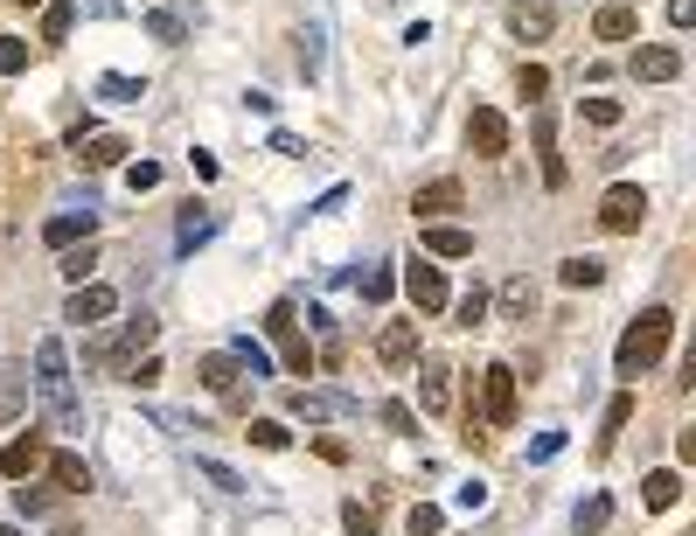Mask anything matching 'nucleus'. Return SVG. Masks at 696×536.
<instances>
[{"mask_svg":"<svg viewBox=\"0 0 696 536\" xmlns=\"http://www.w3.org/2000/svg\"><path fill=\"white\" fill-rule=\"evenodd\" d=\"M36 397H42V412L57 418L63 432H84V397H77L63 335H42V342H36Z\"/></svg>","mask_w":696,"mask_h":536,"instance_id":"f257e3e1","label":"nucleus"},{"mask_svg":"<svg viewBox=\"0 0 696 536\" xmlns=\"http://www.w3.org/2000/svg\"><path fill=\"white\" fill-rule=\"evenodd\" d=\"M668 342H676V314H668V306H648L640 321H627L621 348H613V370H621V376H648L668 355Z\"/></svg>","mask_w":696,"mask_h":536,"instance_id":"f03ea898","label":"nucleus"},{"mask_svg":"<svg viewBox=\"0 0 696 536\" xmlns=\"http://www.w3.org/2000/svg\"><path fill=\"white\" fill-rule=\"evenodd\" d=\"M474 391H481V412H474V418H481L487 432H508V425H515V370H508V363H487V370L474 376Z\"/></svg>","mask_w":696,"mask_h":536,"instance_id":"7ed1b4c3","label":"nucleus"},{"mask_svg":"<svg viewBox=\"0 0 696 536\" xmlns=\"http://www.w3.org/2000/svg\"><path fill=\"white\" fill-rule=\"evenodd\" d=\"M153 335H161V321H153V314H133V321H119V335H98V342H91V363H98V370H119V363H133L140 348H153Z\"/></svg>","mask_w":696,"mask_h":536,"instance_id":"20e7f679","label":"nucleus"},{"mask_svg":"<svg viewBox=\"0 0 696 536\" xmlns=\"http://www.w3.org/2000/svg\"><path fill=\"white\" fill-rule=\"evenodd\" d=\"M265 327H272L279 355H286V370H293V376H314V348H306V335H300V306H293V300H272Z\"/></svg>","mask_w":696,"mask_h":536,"instance_id":"39448f33","label":"nucleus"},{"mask_svg":"<svg viewBox=\"0 0 696 536\" xmlns=\"http://www.w3.org/2000/svg\"><path fill=\"white\" fill-rule=\"evenodd\" d=\"M640 216H648V189H640V182H613L599 195V223L613 230V237H634Z\"/></svg>","mask_w":696,"mask_h":536,"instance_id":"423d86ee","label":"nucleus"},{"mask_svg":"<svg viewBox=\"0 0 696 536\" xmlns=\"http://www.w3.org/2000/svg\"><path fill=\"white\" fill-rule=\"evenodd\" d=\"M404 293H411L418 314H446V306H453V286H446V272L432 265V259H411L404 265Z\"/></svg>","mask_w":696,"mask_h":536,"instance_id":"0eeeda50","label":"nucleus"},{"mask_svg":"<svg viewBox=\"0 0 696 536\" xmlns=\"http://www.w3.org/2000/svg\"><path fill=\"white\" fill-rule=\"evenodd\" d=\"M453 210H467V189H460L453 174H440V182H425L418 195H411V216L418 223H446Z\"/></svg>","mask_w":696,"mask_h":536,"instance_id":"6e6552de","label":"nucleus"},{"mask_svg":"<svg viewBox=\"0 0 696 536\" xmlns=\"http://www.w3.org/2000/svg\"><path fill=\"white\" fill-rule=\"evenodd\" d=\"M91 230H98V195H84V202H70V210H63V216H49V223H42V237H49V244H57V251H70V244H84V237H91Z\"/></svg>","mask_w":696,"mask_h":536,"instance_id":"1a4fd4ad","label":"nucleus"},{"mask_svg":"<svg viewBox=\"0 0 696 536\" xmlns=\"http://www.w3.org/2000/svg\"><path fill=\"white\" fill-rule=\"evenodd\" d=\"M119 314V293L112 286H98V279H84V286H70V306H63V321L77 327H98V321H112Z\"/></svg>","mask_w":696,"mask_h":536,"instance_id":"9d476101","label":"nucleus"},{"mask_svg":"<svg viewBox=\"0 0 696 536\" xmlns=\"http://www.w3.org/2000/svg\"><path fill=\"white\" fill-rule=\"evenodd\" d=\"M195 376H202V391H216L223 404H244V370H238V355H230V348L202 355V363H195Z\"/></svg>","mask_w":696,"mask_h":536,"instance_id":"9b49d317","label":"nucleus"},{"mask_svg":"<svg viewBox=\"0 0 696 536\" xmlns=\"http://www.w3.org/2000/svg\"><path fill=\"white\" fill-rule=\"evenodd\" d=\"M627 70H634V84H668V77H683V49L676 42H640Z\"/></svg>","mask_w":696,"mask_h":536,"instance_id":"f8f14e48","label":"nucleus"},{"mask_svg":"<svg viewBox=\"0 0 696 536\" xmlns=\"http://www.w3.org/2000/svg\"><path fill=\"white\" fill-rule=\"evenodd\" d=\"M467 146L481 153V161H502V153H508V119L495 105H474L467 112Z\"/></svg>","mask_w":696,"mask_h":536,"instance_id":"ddd939ff","label":"nucleus"},{"mask_svg":"<svg viewBox=\"0 0 696 536\" xmlns=\"http://www.w3.org/2000/svg\"><path fill=\"white\" fill-rule=\"evenodd\" d=\"M418 412L425 418L453 412V370L440 363V355H418Z\"/></svg>","mask_w":696,"mask_h":536,"instance_id":"4468645a","label":"nucleus"},{"mask_svg":"<svg viewBox=\"0 0 696 536\" xmlns=\"http://www.w3.org/2000/svg\"><path fill=\"white\" fill-rule=\"evenodd\" d=\"M42 459H49V439H42V432H14V439L0 446V474H8V481H29V474H42Z\"/></svg>","mask_w":696,"mask_h":536,"instance_id":"2eb2a0df","label":"nucleus"},{"mask_svg":"<svg viewBox=\"0 0 696 536\" xmlns=\"http://www.w3.org/2000/svg\"><path fill=\"white\" fill-rule=\"evenodd\" d=\"M508 36L515 42H551L557 36V8L551 0H515L508 8Z\"/></svg>","mask_w":696,"mask_h":536,"instance_id":"dca6fc26","label":"nucleus"},{"mask_svg":"<svg viewBox=\"0 0 696 536\" xmlns=\"http://www.w3.org/2000/svg\"><path fill=\"white\" fill-rule=\"evenodd\" d=\"M376 363H383V370H411V363H418V321H383Z\"/></svg>","mask_w":696,"mask_h":536,"instance_id":"f3484780","label":"nucleus"},{"mask_svg":"<svg viewBox=\"0 0 696 536\" xmlns=\"http://www.w3.org/2000/svg\"><path fill=\"white\" fill-rule=\"evenodd\" d=\"M42 474H49V488H57V495H91V459L84 453H49Z\"/></svg>","mask_w":696,"mask_h":536,"instance_id":"a211bd4d","label":"nucleus"},{"mask_svg":"<svg viewBox=\"0 0 696 536\" xmlns=\"http://www.w3.org/2000/svg\"><path fill=\"white\" fill-rule=\"evenodd\" d=\"M293 418H306V425L355 418V397H342V391H293Z\"/></svg>","mask_w":696,"mask_h":536,"instance_id":"6ab92c4d","label":"nucleus"},{"mask_svg":"<svg viewBox=\"0 0 696 536\" xmlns=\"http://www.w3.org/2000/svg\"><path fill=\"white\" fill-rule=\"evenodd\" d=\"M536 161H544V189H564L572 182V168H564V153H557V125H551V112H536Z\"/></svg>","mask_w":696,"mask_h":536,"instance_id":"aec40b11","label":"nucleus"},{"mask_svg":"<svg viewBox=\"0 0 696 536\" xmlns=\"http://www.w3.org/2000/svg\"><path fill=\"white\" fill-rule=\"evenodd\" d=\"M634 29H640L634 0H606V8L592 14V36H599V42H634Z\"/></svg>","mask_w":696,"mask_h":536,"instance_id":"412c9836","label":"nucleus"},{"mask_svg":"<svg viewBox=\"0 0 696 536\" xmlns=\"http://www.w3.org/2000/svg\"><path fill=\"white\" fill-rule=\"evenodd\" d=\"M125 153H133V146H125L119 133H84V125H77V161H84L91 174H98V168H119Z\"/></svg>","mask_w":696,"mask_h":536,"instance_id":"4be33fe9","label":"nucleus"},{"mask_svg":"<svg viewBox=\"0 0 696 536\" xmlns=\"http://www.w3.org/2000/svg\"><path fill=\"white\" fill-rule=\"evenodd\" d=\"M425 259H474V230H460V223H425Z\"/></svg>","mask_w":696,"mask_h":536,"instance_id":"5701e85b","label":"nucleus"},{"mask_svg":"<svg viewBox=\"0 0 696 536\" xmlns=\"http://www.w3.org/2000/svg\"><path fill=\"white\" fill-rule=\"evenodd\" d=\"M210 237H216V210L189 202V210H182V223H174V251L189 259V251H195V244H210Z\"/></svg>","mask_w":696,"mask_h":536,"instance_id":"b1692460","label":"nucleus"},{"mask_svg":"<svg viewBox=\"0 0 696 536\" xmlns=\"http://www.w3.org/2000/svg\"><path fill=\"white\" fill-rule=\"evenodd\" d=\"M676 495H683V474L676 467H655L648 481H640V502H648L655 516H662V508H676Z\"/></svg>","mask_w":696,"mask_h":536,"instance_id":"393cba45","label":"nucleus"},{"mask_svg":"<svg viewBox=\"0 0 696 536\" xmlns=\"http://www.w3.org/2000/svg\"><path fill=\"white\" fill-rule=\"evenodd\" d=\"M606 523H613V502H606V495H585V502L572 508V529H578V536H599Z\"/></svg>","mask_w":696,"mask_h":536,"instance_id":"a878e982","label":"nucleus"},{"mask_svg":"<svg viewBox=\"0 0 696 536\" xmlns=\"http://www.w3.org/2000/svg\"><path fill=\"white\" fill-rule=\"evenodd\" d=\"M536 314V286H529V279H508V286H502V321H529Z\"/></svg>","mask_w":696,"mask_h":536,"instance_id":"bb28decb","label":"nucleus"},{"mask_svg":"<svg viewBox=\"0 0 696 536\" xmlns=\"http://www.w3.org/2000/svg\"><path fill=\"white\" fill-rule=\"evenodd\" d=\"M57 272L70 279V286H84V279L98 272V244H91V237H84V244H70V251H63V265H57Z\"/></svg>","mask_w":696,"mask_h":536,"instance_id":"cd10ccee","label":"nucleus"},{"mask_svg":"<svg viewBox=\"0 0 696 536\" xmlns=\"http://www.w3.org/2000/svg\"><path fill=\"white\" fill-rule=\"evenodd\" d=\"M195 474H202V481H210V488H216V495H244V488H251V481H244L238 467H223V459H195Z\"/></svg>","mask_w":696,"mask_h":536,"instance_id":"c85d7f7f","label":"nucleus"},{"mask_svg":"<svg viewBox=\"0 0 696 536\" xmlns=\"http://www.w3.org/2000/svg\"><path fill=\"white\" fill-rule=\"evenodd\" d=\"M70 29H77V8L70 0H49L42 8V42H70Z\"/></svg>","mask_w":696,"mask_h":536,"instance_id":"c756f323","label":"nucleus"},{"mask_svg":"<svg viewBox=\"0 0 696 536\" xmlns=\"http://www.w3.org/2000/svg\"><path fill=\"white\" fill-rule=\"evenodd\" d=\"M440 529H446V508H440V502H418V508L404 516V536H440Z\"/></svg>","mask_w":696,"mask_h":536,"instance_id":"7c9ffc66","label":"nucleus"},{"mask_svg":"<svg viewBox=\"0 0 696 536\" xmlns=\"http://www.w3.org/2000/svg\"><path fill=\"white\" fill-rule=\"evenodd\" d=\"M98 98H119V105H140V98H147V84H140V77H98Z\"/></svg>","mask_w":696,"mask_h":536,"instance_id":"2f4dec72","label":"nucleus"},{"mask_svg":"<svg viewBox=\"0 0 696 536\" xmlns=\"http://www.w3.org/2000/svg\"><path fill=\"white\" fill-rule=\"evenodd\" d=\"M14 508H21V516H49V508H57V488H36V481H21V488H14Z\"/></svg>","mask_w":696,"mask_h":536,"instance_id":"473e14b6","label":"nucleus"},{"mask_svg":"<svg viewBox=\"0 0 696 536\" xmlns=\"http://www.w3.org/2000/svg\"><path fill=\"white\" fill-rule=\"evenodd\" d=\"M487 306H495V300L474 286V293H460V300H453V321H460V327H481V321H487Z\"/></svg>","mask_w":696,"mask_h":536,"instance_id":"72a5a7b5","label":"nucleus"},{"mask_svg":"<svg viewBox=\"0 0 696 536\" xmlns=\"http://www.w3.org/2000/svg\"><path fill=\"white\" fill-rule=\"evenodd\" d=\"M147 36H153V42H182V36H189V21H182V14H168V8H153V14H147Z\"/></svg>","mask_w":696,"mask_h":536,"instance_id":"f704fd0d","label":"nucleus"},{"mask_svg":"<svg viewBox=\"0 0 696 536\" xmlns=\"http://www.w3.org/2000/svg\"><path fill=\"white\" fill-rule=\"evenodd\" d=\"M244 439H251V446H265V453H279V446L293 439V432L279 425V418H251V432H244Z\"/></svg>","mask_w":696,"mask_h":536,"instance_id":"c9c22d12","label":"nucleus"},{"mask_svg":"<svg viewBox=\"0 0 696 536\" xmlns=\"http://www.w3.org/2000/svg\"><path fill=\"white\" fill-rule=\"evenodd\" d=\"M230 355H238V370L258 383V376H272V355L265 348H258V342H238V348H230Z\"/></svg>","mask_w":696,"mask_h":536,"instance_id":"e433bc0d","label":"nucleus"},{"mask_svg":"<svg viewBox=\"0 0 696 536\" xmlns=\"http://www.w3.org/2000/svg\"><path fill=\"white\" fill-rule=\"evenodd\" d=\"M29 70V42L21 36H0V77H21Z\"/></svg>","mask_w":696,"mask_h":536,"instance_id":"4c0bfd02","label":"nucleus"},{"mask_svg":"<svg viewBox=\"0 0 696 536\" xmlns=\"http://www.w3.org/2000/svg\"><path fill=\"white\" fill-rule=\"evenodd\" d=\"M606 265L599 259H564V286H599Z\"/></svg>","mask_w":696,"mask_h":536,"instance_id":"58836bf2","label":"nucleus"},{"mask_svg":"<svg viewBox=\"0 0 696 536\" xmlns=\"http://www.w3.org/2000/svg\"><path fill=\"white\" fill-rule=\"evenodd\" d=\"M161 376H168V370H161V355H133V363H125V383H140V391H153Z\"/></svg>","mask_w":696,"mask_h":536,"instance_id":"ea45409f","label":"nucleus"},{"mask_svg":"<svg viewBox=\"0 0 696 536\" xmlns=\"http://www.w3.org/2000/svg\"><path fill=\"white\" fill-rule=\"evenodd\" d=\"M515 91H523V98H544V91H551V70H544V63H523V70H515Z\"/></svg>","mask_w":696,"mask_h":536,"instance_id":"a19ab883","label":"nucleus"},{"mask_svg":"<svg viewBox=\"0 0 696 536\" xmlns=\"http://www.w3.org/2000/svg\"><path fill=\"white\" fill-rule=\"evenodd\" d=\"M592 125H621V98H585V105H578Z\"/></svg>","mask_w":696,"mask_h":536,"instance_id":"79ce46f5","label":"nucleus"},{"mask_svg":"<svg viewBox=\"0 0 696 536\" xmlns=\"http://www.w3.org/2000/svg\"><path fill=\"white\" fill-rule=\"evenodd\" d=\"M125 189H133V195L161 189V168H153V161H133V168H125Z\"/></svg>","mask_w":696,"mask_h":536,"instance_id":"37998d69","label":"nucleus"},{"mask_svg":"<svg viewBox=\"0 0 696 536\" xmlns=\"http://www.w3.org/2000/svg\"><path fill=\"white\" fill-rule=\"evenodd\" d=\"M300 77H321V29L300 36Z\"/></svg>","mask_w":696,"mask_h":536,"instance_id":"c03bdc74","label":"nucleus"},{"mask_svg":"<svg viewBox=\"0 0 696 536\" xmlns=\"http://www.w3.org/2000/svg\"><path fill=\"white\" fill-rule=\"evenodd\" d=\"M627 418H634V397L621 391V397L606 404V446H613V432H627Z\"/></svg>","mask_w":696,"mask_h":536,"instance_id":"a18cd8bd","label":"nucleus"},{"mask_svg":"<svg viewBox=\"0 0 696 536\" xmlns=\"http://www.w3.org/2000/svg\"><path fill=\"white\" fill-rule=\"evenodd\" d=\"M342 523H349V536H376V508L349 502V508H342Z\"/></svg>","mask_w":696,"mask_h":536,"instance_id":"49530a36","label":"nucleus"},{"mask_svg":"<svg viewBox=\"0 0 696 536\" xmlns=\"http://www.w3.org/2000/svg\"><path fill=\"white\" fill-rule=\"evenodd\" d=\"M391 293H397V272H383V265L363 272V300H391Z\"/></svg>","mask_w":696,"mask_h":536,"instance_id":"de8ad7c7","label":"nucleus"},{"mask_svg":"<svg viewBox=\"0 0 696 536\" xmlns=\"http://www.w3.org/2000/svg\"><path fill=\"white\" fill-rule=\"evenodd\" d=\"M376 418H383V425H391V432H418V418H411V404H397V397H391V404H383V412H376Z\"/></svg>","mask_w":696,"mask_h":536,"instance_id":"09e8293b","label":"nucleus"},{"mask_svg":"<svg viewBox=\"0 0 696 536\" xmlns=\"http://www.w3.org/2000/svg\"><path fill=\"white\" fill-rule=\"evenodd\" d=\"M453 508H467V516H481V508H487V481H467V488L453 495Z\"/></svg>","mask_w":696,"mask_h":536,"instance_id":"8fccbe9b","label":"nucleus"},{"mask_svg":"<svg viewBox=\"0 0 696 536\" xmlns=\"http://www.w3.org/2000/svg\"><path fill=\"white\" fill-rule=\"evenodd\" d=\"M557 453H564V432H544V439L529 446V459H557Z\"/></svg>","mask_w":696,"mask_h":536,"instance_id":"3c124183","label":"nucleus"},{"mask_svg":"<svg viewBox=\"0 0 696 536\" xmlns=\"http://www.w3.org/2000/svg\"><path fill=\"white\" fill-rule=\"evenodd\" d=\"M696 21V0H668V29H689Z\"/></svg>","mask_w":696,"mask_h":536,"instance_id":"603ef678","label":"nucleus"},{"mask_svg":"<svg viewBox=\"0 0 696 536\" xmlns=\"http://www.w3.org/2000/svg\"><path fill=\"white\" fill-rule=\"evenodd\" d=\"M0 536H21V529H14V523H0Z\"/></svg>","mask_w":696,"mask_h":536,"instance_id":"864d4df0","label":"nucleus"},{"mask_svg":"<svg viewBox=\"0 0 696 536\" xmlns=\"http://www.w3.org/2000/svg\"><path fill=\"white\" fill-rule=\"evenodd\" d=\"M21 8H49V0H21Z\"/></svg>","mask_w":696,"mask_h":536,"instance_id":"5fc2aeb1","label":"nucleus"}]
</instances>
